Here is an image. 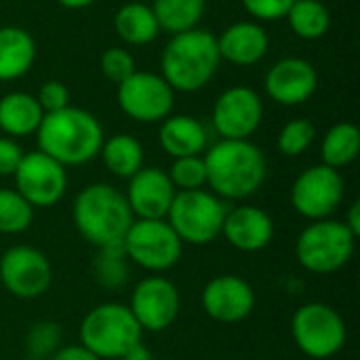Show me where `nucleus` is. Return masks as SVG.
<instances>
[{
  "mask_svg": "<svg viewBox=\"0 0 360 360\" xmlns=\"http://www.w3.org/2000/svg\"><path fill=\"white\" fill-rule=\"evenodd\" d=\"M211 192L226 200L253 196L266 181V156L249 139H221L202 156Z\"/></svg>",
  "mask_w": 360,
  "mask_h": 360,
  "instance_id": "obj_1",
  "label": "nucleus"
},
{
  "mask_svg": "<svg viewBox=\"0 0 360 360\" xmlns=\"http://www.w3.org/2000/svg\"><path fill=\"white\" fill-rule=\"evenodd\" d=\"M36 137L38 150L63 167L91 162L103 146V129L99 120L89 110L76 105L44 114Z\"/></svg>",
  "mask_w": 360,
  "mask_h": 360,
  "instance_id": "obj_2",
  "label": "nucleus"
},
{
  "mask_svg": "<svg viewBox=\"0 0 360 360\" xmlns=\"http://www.w3.org/2000/svg\"><path fill=\"white\" fill-rule=\"evenodd\" d=\"M72 217L80 236L97 249L122 245L135 221L124 194L110 184L82 188L74 200Z\"/></svg>",
  "mask_w": 360,
  "mask_h": 360,
  "instance_id": "obj_3",
  "label": "nucleus"
},
{
  "mask_svg": "<svg viewBox=\"0 0 360 360\" xmlns=\"http://www.w3.org/2000/svg\"><path fill=\"white\" fill-rule=\"evenodd\" d=\"M219 61L217 36L194 27L169 40L160 57V76L175 93H196L213 80Z\"/></svg>",
  "mask_w": 360,
  "mask_h": 360,
  "instance_id": "obj_4",
  "label": "nucleus"
},
{
  "mask_svg": "<svg viewBox=\"0 0 360 360\" xmlns=\"http://www.w3.org/2000/svg\"><path fill=\"white\" fill-rule=\"evenodd\" d=\"M141 327L129 306L99 304L80 323V344L101 360H120L141 344Z\"/></svg>",
  "mask_w": 360,
  "mask_h": 360,
  "instance_id": "obj_5",
  "label": "nucleus"
},
{
  "mask_svg": "<svg viewBox=\"0 0 360 360\" xmlns=\"http://www.w3.org/2000/svg\"><path fill=\"white\" fill-rule=\"evenodd\" d=\"M226 213L228 207L213 192L188 190L175 194L165 219L181 243L202 247L221 236Z\"/></svg>",
  "mask_w": 360,
  "mask_h": 360,
  "instance_id": "obj_6",
  "label": "nucleus"
},
{
  "mask_svg": "<svg viewBox=\"0 0 360 360\" xmlns=\"http://www.w3.org/2000/svg\"><path fill=\"white\" fill-rule=\"evenodd\" d=\"M354 247L356 236L344 221L319 219L302 230L295 255L304 270L312 274H333L352 259Z\"/></svg>",
  "mask_w": 360,
  "mask_h": 360,
  "instance_id": "obj_7",
  "label": "nucleus"
},
{
  "mask_svg": "<svg viewBox=\"0 0 360 360\" xmlns=\"http://www.w3.org/2000/svg\"><path fill=\"white\" fill-rule=\"evenodd\" d=\"M291 333L297 348L314 360L335 356L348 338V329L340 312L323 302L297 308L291 321Z\"/></svg>",
  "mask_w": 360,
  "mask_h": 360,
  "instance_id": "obj_8",
  "label": "nucleus"
},
{
  "mask_svg": "<svg viewBox=\"0 0 360 360\" xmlns=\"http://www.w3.org/2000/svg\"><path fill=\"white\" fill-rule=\"evenodd\" d=\"M127 259L150 272H165L181 259L184 243L167 219H135L122 240Z\"/></svg>",
  "mask_w": 360,
  "mask_h": 360,
  "instance_id": "obj_9",
  "label": "nucleus"
},
{
  "mask_svg": "<svg viewBox=\"0 0 360 360\" xmlns=\"http://www.w3.org/2000/svg\"><path fill=\"white\" fill-rule=\"evenodd\" d=\"M120 110L135 122L152 124L171 116L175 105V91L154 72H133L116 89Z\"/></svg>",
  "mask_w": 360,
  "mask_h": 360,
  "instance_id": "obj_10",
  "label": "nucleus"
},
{
  "mask_svg": "<svg viewBox=\"0 0 360 360\" xmlns=\"http://www.w3.org/2000/svg\"><path fill=\"white\" fill-rule=\"evenodd\" d=\"M344 194L346 186L340 171L327 165H316L300 173L293 181L291 205L302 217L319 221L329 219L340 209V205L344 202Z\"/></svg>",
  "mask_w": 360,
  "mask_h": 360,
  "instance_id": "obj_11",
  "label": "nucleus"
},
{
  "mask_svg": "<svg viewBox=\"0 0 360 360\" xmlns=\"http://www.w3.org/2000/svg\"><path fill=\"white\" fill-rule=\"evenodd\" d=\"M13 179L15 190L34 209H49L57 205L68 190L65 167L40 150L23 154Z\"/></svg>",
  "mask_w": 360,
  "mask_h": 360,
  "instance_id": "obj_12",
  "label": "nucleus"
},
{
  "mask_svg": "<svg viewBox=\"0 0 360 360\" xmlns=\"http://www.w3.org/2000/svg\"><path fill=\"white\" fill-rule=\"evenodd\" d=\"M0 283L19 300H36L44 295L53 283L51 262L34 247H11L0 257Z\"/></svg>",
  "mask_w": 360,
  "mask_h": 360,
  "instance_id": "obj_13",
  "label": "nucleus"
},
{
  "mask_svg": "<svg viewBox=\"0 0 360 360\" xmlns=\"http://www.w3.org/2000/svg\"><path fill=\"white\" fill-rule=\"evenodd\" d=\"M179 291L165 276H148L139 281L131 293L129 310L139 323L141 331H165L179 316Z\"/></svg>",
  "mask_w": 360,
  "mask_h": 360,
  "instance_id": "obj_14",
  "label": "nucleus"
},
{
  "mask_svg": "<svg viewBox=\"0 0 360 360\" xmlns=\"http://www.w3.org/2000/svg\"><path fill=\"white\" fill-rule=\"evenodd\" d=\"M262 97L249 86L226 89L213 105V127L221 139H249L262 124Z\"/></svg>",
  "mask_w": 360,
  "mask_h": 360,
  "instance_id": "obj_15",
  "label": "nucleus"
},
{
  "mask_svg": "<svg viewBox=\"0 0 360 360\" xmlns=\"http://www.w3.org/2000/svg\"><path fill=\"white\" fill-rule=\"evenodd\" d=\"M200 304L209 319L224 325H234L253 312L255 291L245 278L236 274H219L205 285Z\"/></svg>",
  "mask_w": 360,
  "mask_h": 360,
  "instance_id": "obj_16",
  "label": "nucleus"
},
{
  "mask_svg": "<svg viewBox=\"0 0 360 360\" xmlns=\"http://www.w3.org/2000/svg\"><path fill=\"white\" fill-rule=\"evenodd\" d=\"M264 86L272 101L281 105H302L316 93L319 74L308 59L285 57L268 70Z\"/></svg>",
  "mask_w": 360,
  "mask_h": 360,
  "instance_id": "obj_17",
  "label": "nucleus"
},
{
  "mask_svg": "<svg viewBox=\"0 0 360 360\" xmlns=\"http://www.w3.org/2000/svg\"><path fill=\"white\" fill-rule=\"evenodd\" d=\"M177 190L171 184L167 171L156 167H141L129 177L127 202L137 219H165Z\"/></svg>",
  "mask_w": 360,
  "mask_h": 360,
  "instance_id": "obj_18",
  "label": "nucleus"
},
{
  "mask_svg": "<svg viewBox=\"0 0 360 360\" xmlns=\"http://www.w3.org/2000/svg\"><path fill=\"white\" fill-rule=\"evenodd\" d=\"M221 236H226V240L234 249L243 253H255L272 243L274 221L264 209L243 205L236 209H228Z\"/></svg>",
  "mask_w": 360,
  "mask_h": 360,
  "instance_id": "obj_19",
  "label": "nucleus"
},
{
  "mask_svg": "<svg viewBox=\"0 0 360 360\" xmlns=\"http://www.w3.org/2000/svg\"><path fill=\"white\" fill-rule=\"evenodd\" d=\"M219 57L238 68H251L259 63L268 49L270 38L268 32L257 21H238L232 23L217 36Z\"/></svg>",
  "mask_w": 360,
  "mask_h": 360,
  "instance_id": "obj_20",
  "label": "nucleus"
},
{
  "mask_svg": "<svg viewBox=\"0 0 360 360\" xmlns=\"http://www.w3.org/2000/svg\"><path fill=\"white\" fill-rule=\"evenodd\" d=\"M158 141L171 158L200 156L207 150V129L186 114H171L162 120Z\"/></svg>",
  "mask_w": 360,
  "mask_h": 360,
  "instance_id": "obj_21",
  "label": "nucleus"
},
{
  "mask_svg": "<svg viewBox=\"0 0 360 360\" xmlns=\"http://www.w3.org/2000/svg\"><path fill=\"white\" fill-rule=\"evenodd\" d=\"M44 112L38 99L23 91H13L0 97V131L6 137H27L38 131Z\"/></svg>",
  "mask_w": 360,
  "mask_h": 360,
  "instance_id": "obj_22",
  "label": "nucleus"
},
{
  "mask_svg": "<svg viewBox=\"0 0 360 360\" xmlns=\"http://www.w3.org/2000/svg\"><path fill=\"white\" fill-rule=\"evenodd\" d=\"M36 61V42L32 34L17 25L0 27V80H17L30 72Z\"/></svg>",
  "mask_w": 360,
  "mask_h": 360,
  "instance_id": "obj_23",
  "label": "nucleus"
},
{
  "mask_svg": "<svg viewBox=\"0 0 360 360\" xmlns=\"http://www.w3.org/2000/svg\"><path fill=\"white\" fill-rule=\"evenodd\" d=\"M114 30L118 38L131 46H143L156 40L160 27L152 6L141 2H127L116 11Z\"/></svg>",
  "mask_w": 360,
  "mask_h": 360,
  "instance_id": "obj_24",
  "label": "nucleus"
},
{
  "mask_svg": "<svg viewBox=\"0 0 360 360\" xmlns=\"http://www.w3.org/2000/svg\"><path fill=\"white\" fill-rule=\"evenodd\" d=\"M99 154L105 169L120 179L133 177L143 167V148L137 137L127 133H118L110 139H103Z\"/></svg>",
  "mask_w": 360,
  "mask_h": 360,
  "instance_id": "obj_25",
  "label": "nucleus"
},
{
  "mask_svg": "<svg viewBox=\"0 0 360 360\" xmlns=\"http://www.w3.org/2000/svg\"><path fill=\"white\" fill-rule=\"evenodd\" d=\"M360 152V131L352 122H338L333 124L321 143V158L323 165L331 169H344L356 160Z\"/></svg>",
  "mask_w": 360,
  "mask_h": 360,
  "instance_id": "obj_26",
  "label": "nucleus"
},
{
  "mask_svg": "<svg viewBox=\"0 0 360 360\" xmlns=\"http://www.w3.org/2000/svg\"><path fill=\"white\" fill-rule=\"evenodd\" d=\"M207 0H154L152 11L158 27L171 36L194 30L202 19Z\"/></svg>",
  "mask_w": 360,
  "mask_h": 360,
  "instance_id": "obj_27",
  "label": "nucleus"
},
{
  "mask_svg": "<svg viewBox=\"0 0 360 360\" xmlns=\"http://www.w3.org/2000/svg\"><path fill=\"white\" fill-rule=\"evenodd\" d=\"M295 36L302 40H319L331 27V15L325 2L316 0H295L285 17Z\"/></svg>",
  "mask_w": 360,
  "mask_h": 360,
  "instance_id": "obj_28",
  "label": "nucleus"
},
{
  "mask_svg": "<svg viewBox=\"0 0 360 360\" xmlns=\"http://www.w3.org/2000/svg\"><path fill=\"white\" fill-rule=\"evenodd\" d=\"M34 221V207L11 188H0V234H21Z\"/></svg>",
  "mask_w": 360,
  "mask_h": 360,
  "instance_id": "obj_29",
  "label": "nucleus"
},
{
  "mask_svg": "<svg viewBox=\"0 0 360 360\" xmlns=\"http://www.w3.org/2000/svg\"><path fill=\"white\" fill-rule=\"evenodd\" d=\"M95 278L105 289H118L129 278V266L122 245L99 249V255L95 259Z\"/></svg>",
  "mask_w": 360,
  "mask_h": 360,
  "instance_id": "obj_30",
  "label": "nucleus"
},
{
  "mask_svg": "<svg viewBox=\"0 0 360 360\" xmlns=\"http://www.w3.org/2000/svg\"><path fill=\"white\" fill-rule=\"evenodd\" d=\"M314 137H316V127L310 120L293 118L281 129L276 143H278V150L283 156L297 158L312 146Z\"/></svg>",
  "mask_w": 360,
  "mask_h": 360,
  "instance_id": "obj_31",
  "label": "nucleus"
},
{
  "mask_svg": "<svg viewBox=\"0 0 360 360\" xmlns=\"http://www.w3.org/2000/svg\"><path fill=\"white\" fill-rule=\"evenodd\" d=\"M169 179L179 192L188 190H202L207 186V167L202 156H186L175 158L169 169Z\"/></svg>",
  "mask_w": 360,
  "mask_h": 360,
  "instance_id": "obj_32",
  "label": "nucleus"
},
{
  "mask_svg": "<svg viewBox=\"0 0 360 360\" xmlns=\"http://www.w3.org/2000/svg\"><path fill=\"white\" fill-rule=\"evenodd\" d=\"M27 352L30 359L49 360L61 346V329L55 323H38L30 329L27 333Z\"/></svg>",
  "mask_w": 360,
  "mask_h": 360,
  "instance_id": "obj_33",
  "label": "nucleus"
},
{
  "mask_svg": "<svg viewBox=\"0 0 360 360\" xmlns=\"http://www.w3.org/2000/svg\"><path fill=\"white\" fill-rule=\"evenodd\" d=\"M99 68H101V74L116 84L127 80L133 72H137L133 55L122 46H112V49L103 51Z\"/></svg>",
  "mask_w": 360,
  "mask_h": 360,
  "instance_id": "obj_34",
  "label": "nucleus"
},
{
  "mask_svg": "<svg viewBox=\"0 0 360 360\" xmlns=\"http://www.w3.org/2000/svg\"><path fill=\"white\" fill-rule=\"evenodd\" d=\"M295 0H243L245 11L257 21H278L285 19Z\"/></svg>",
  "mask_w": 360,
  "mask_h": 360,
  "instance_id": "obj_35",
  "label": "nucleus"
},
{
  "mask_svg": "<svg viewBox=\"0 0 360 360\" xmlns=\"http://www.w3.org/2000/svg\"><path fill=\"white\" fill-rule=\"evenodd\" d=\"M44 114L59 112L70 105V89L61 80H46L36 95Z\"/></svg>",
  "mask_w": 360,
  "mask_h": 360,
  "instance_id": "obj_36",
  "label": "nucleus"
},
{
  "mask_svg": "<svg viewBox=\"0 0 360 360\" xmlns=\"http://www.w3.org/2000/svg\"><path fill=\"white\" fill-rule=\"evenodd\" d=\"M23 158L21 146L13 137H0V177H8L17 171Z\"/></svg>",
  "mask_w": 360,
  "mask_h": 360,
  "instance_id": "obj_37",
  "label": "nucleus"
},
{
  "mask_svg": "<svg viewBox=\"0 0 360 360\" xmlns=\"http://www.w3.org/2000/svg\"><path fill=\"white\" fill-rule=\"evenodd\" d=\"M49 360H101L97 359L91 350H86L82 344H74V346H61Z\"/></svg>",
  "mask_w": 360,
  "mask_h": 360,
  "instance_id": "obj_38",
  "label": "nucleus"
},
{
  "mask_svg": "<svg viewBox=\"0 0 360 360\" xmlns=\"http://www.w3.org/2000/svg\"><path fill=\"white\" fill-rule=\"evenodd\" d=\"M344 224H346V228L359 238L360 236V200H354L352 202V207L348 209V217L344 219Z\"/></svg>",
  "mask_w": 360,
  "mask_h": 360,
  "instance_id": "obj_39",
  "label": "nucleus"
},
{
  "mask_svg": "<svg viewBox=\"0 0 360 360\" xmlns=\"http://www.w3.org/2000/svg\"><path fill=\"white\" fill-rule=\"evenodd\" d=\"M120 360H154V359H152L150 350H148V348H143V346L139 344L137 348H133L129 354H124Z\"/></svg>",
  "mask_w": 360,
  "mask_h": 360,
  "instance_id": "obj_40",
  "label": "nucleus"
},
{
  "mask_svg": "<svg viewBox=\"0 0 360 360\" xmlns=\"http://www.w3.org/2000/svg\"><path fill=\"white\" fill-rule=\"evenodd\" d=\"M61 6H65V8H72V11H78V8H86V6H91L95 0H57Z\"/></svg>",
  "mask_w": 360,
  "mask_h": 360,
  "instance_id": "obj_41",
  "label": "nucleus"
},
{
  "mask_svg": "<svg viewBox=\"0 0 360 360\" xmlns=\"http://www.w3.org/2000/svg\"><path fill=\"white\" fill-rule=\"evenodd\" d=\"M316 2H327V0H316Z\"/></svg>",
  "mask_w": 360,
  "mask_h": 360,
  "instance_id": "obj_42",
  "label": "nucleus"
},
{
  "mask_svg": "<svg viewBox=\"0 0 360 360\" xmlns=\"http://www.w3.org/2000/svg\"><path fill=\"white\" fill-rule=\"evenodd\" d=\"M27 360H38V359H27Z\"/></svg>",
  "mask_w": 360,
  "mask_h": 360,
  "instance_id": "obj_43",
  "label": "nucleus"
}]
</instances>
